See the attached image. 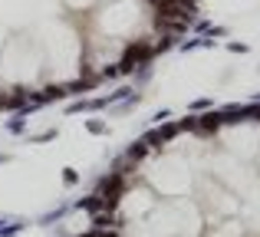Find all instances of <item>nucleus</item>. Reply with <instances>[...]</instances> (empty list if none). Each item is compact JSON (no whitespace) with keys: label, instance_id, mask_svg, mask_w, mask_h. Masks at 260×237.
<instances>
[{"label":"nucleus","instance_id":"nucleus-1","mask_svg":"<svg viewBox=\"0 0 260 237\" xmlns=\"http://www.w3.org/2000/svg\"><path fill=\"white\" fill-rule=\"evenodd\" d=\"M79 208V237H260V106L148 132Z\"/></svg>","mask_w":260,"mask_h":237}]
</instances>
